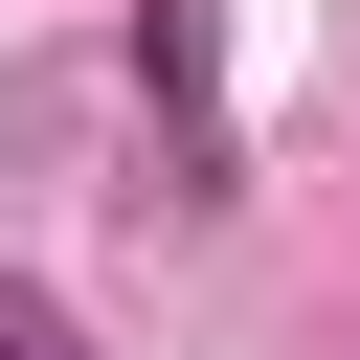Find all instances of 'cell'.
I'll use <instances>...</instances> for the list:
<instances>
[{
  "mask_svg": "<svg viewBox=\"0 0 360 360\" xmlns=\"http://www.w3.org/2000/svg\"><path fill=\"white\" fill-rule=\"evenodd\" d=\"M0 360H90V338H68V292H22V270H0Z\"/></svg>",
  "mask_w": 360,
  "mask_h": 360,
  "instance_id": "6da1fadb",
  "label": "cell"
}]
</instances>
